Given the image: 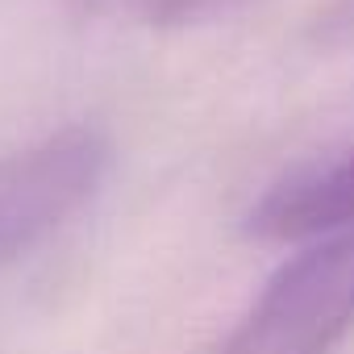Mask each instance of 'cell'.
I'll return each mask as SVG.
<instances>
[{
  "mask_svg": "<svg viewBox=\"0 0 354 354\" xmlns=\"http://www.w3.org/2000/svg\"><path fill=\"white\" fill-rule=\"evenodd\" d=\"M354 225V146L337 158L283 175L246 213V234L263 242H308Z\"/></svg>",
  "mask_w": 354,
  "mask_h": 354,
  "instance_id": "cell-3",
  "label": "cell"
},
{
  "mask_svg": "<svg viewBox=\"0 0 354 354\" xmlns=\"http://www.w3.org/2000/svg\"><path fill=\"white\" fill-rule=\"evenodd\" d=\"M113 142L96 125H63L0 158V267L38 250L104 184Z\"/></svg>",
  "mask_w": 354,
  "mask_h": 354,
  "instance_id": "cell-2",
  "label": "cell"
},
{
  "mask_svg": "<svg viewBox=\"0 0 354 354\" xmlns=\"http://www.w3.org/2000/svg\"><path fill=\"white\" fill-rule=\"evenodd\" d=\"M234 5H242V0H133L138 17L154 30H180L192 21H209Z\"/></svg>",
  "mask_w": 354,
  "mask_h": 354,
  "instance_id": "cell-4",
  "label": "cell"
},
{
  "mask_svg": "<svg viewBox=\"0 0 354 354\" xmlns=\"http://www.w3.org/2000/svg\"><path fill=\"white\" fill-rule=\"evenodd\" d=\"M346 13H354V0H346Z\"/></svg>",
  "mask_w": 354,
  "mask_h": 354,
  "instance_id": "cell-5",
  "label": "cell"
},
{
  "mask_svg": "<svg viewBox=\"0 0 354 354\" xmlns=\"http://www.w3.org/2000/svg\"><path fill=\"white\" fill-rule=\"evenodd\" d=\"M354 325V225L308 238L213 354H333Z\"/></svg>",
  "mask_w": 354,
  "mask_h": 354,
  "instance_id": "cell-1",
  "label": "cell"
}]
</instances>
